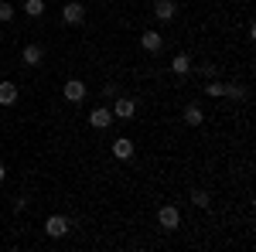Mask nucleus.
Returning a JSON list of instances; mask_svg holds the SVG:
<instances>
[{"mask_svg":"<svg viewBox=\"0 0 256 252\" xmlns=\"http://www.w3.org/2000/svg\"><path fill=\"white\" fill-rule=\"evenodd\" d=\"M134 113H137V102L130 96H116V102H113V119H134Z\"/></svg>","mask_w":256,"mask_h":252,"instance_id":"1","label":"nucleus"},{"mask_svg":"<svg viewBox=\"0 0 256 252\" xmlns=\"http://www.w3.org/2000/svg\"><path fill=\"white\" fill-rule=\"evenodd\" d=\"M68 229H72V222H68L65 215H52V218L44 222V232L52 235V239H62V235L68 232Z\"/></svg>","mask_w":256,"mask_h":252,"instance_id":"2","label":"nucleus"},{"mask_svg":"<svg viewBox=\"0 0 256 252\" xmlns=\"http://www.w3.org/2000/svg\"><path fill=\"white\" fill-rule=\"evenodd\" d=\"M62 96L68 99V102H82V99H86V82H82V78H68L65 89H62Z\"/></svg>","mask_w":256,"mask_h":252,"instance_id":"3","label":"nucleus"},{"mask_svg":"<svg viewBox=\"0 0 256 252\" xmlns=\"http://www.w3.org/2000/svg\"><path fill=\"white\" fill-rule=\"evenodd\" d=\"M116 119H113V109H102L96 106L92 113H89V126H96V130H106V126H113Z\"/></svg>","mask_w":256,"mask_h":252,"instance_id":"4","label":"nucleus"},{"mask_svg":"<svg viewBox=\"0 0 256 252\" xmlns=\"http://www.w3.org/2000/svg\"><path fill=\"white\" fill-rule=\"evenodd\" d=\"M158 222H160V229H178L181 225V212H178L174 205H164L158 212Z\"/></svg>","mask_w":256,"mask_h":252,"instance_id":"5","label":"nucleus"},{"mask_svg":"<svg viewBox=\"0 0 256 252\" xmlns=\"http://www.w3.org/2000/svg\"><path fill=\"white\" fill-rule=\"evenodd\" d=\"M62 20H65V24H82V20H86V7H82V3H65V7H62Z\"/></svg>","mask_w":256,"mask_h":252,"instance_id":"6","label":"nucleus"},{"mask_svg":"<svg viewBox=\"0 0 256 252\" xmlns=\"http://www.w3.org/2000/svg\"><path fill=\"white\" fill-rule=\"evenodd\" d=\"M20 61H24V65H31V68L41 65V61H44V48H41V44H28V48L20 51Z\"/></svg>","mask_w":256,"mask_h":252,"instance_id":"7","label":"nucleus"},{"mask_svg":"<svg viewBox=\"0 0 256 252\" xmlns=\"http://www.w3.org/2000/svg\"><path fill=\"white\" fill-rule=\"evenodd\" d=\"M160 44H164V38H160L158 31H144V34H140V48H144V51H154V55H158Z\"/></svg>","mask_w":256,"mask_h":252,"instance_id":"8","label":"nucleus"},{"mask_svg":"<svg viewBox=\"0 0 256 252\" xmlns=\"http://www.w3.org/2000/svg\"><path fill=\"white\" fill-rule=\"evenodd\" d=\"M181 119H184L188 126H202V123H205V113H202V106H198V102H192V106H184Z\"/></svg>","mask_w":256,"mask_h":252,"instance_id":"9","label":"nucleus"},{"mask_svg":"<svg viewBox=\"0 0 256 252\" xmlns=\"http://www.w3.org/2000/svg\"><path fill=\"white\" fill-rule=\"evenodd\" d=\"M113 157H120V160H130V157H134V140H126V136L113 140Z\"/></svg>","mask_w":256,"mask_h":252,"instance_id":"10","label":"nucleus"},{"mask_svg":"<svg viewBox=\"0 0 256 252\" xmlns=\"http://www.w3.org/2000/svg\"><path fill=\"white\" fill-rule=\"evenodd\" d=\"M174 0H154V17L158 20H171L174 17Z\"/></svg>","mask_w":256,"mask_h":252,"instance_id":"11","label":"nucleus"},{"mask_svg":"<svg viewBox=\"0 0 256 252\" xmlns=\"http://www.w3.org/2000/svg\"><path fill=\"white\" fill-rule=\"evenodd\" d=\"M18 102V85L14 82H0V106H14Z\"/></svg>","mask_w":256,"mask_h":252,"instance_id":"12","label":"nucleus"},{"mask_svg":"<svg viewBox=\"0 0 256 252\" xmlns=\"http://www.w3.org/2000/svg\"><path fill=\"white\" fill-rule=\"evenodd\" d=\"M171 72H174V75H188V72H192V58H188V55H174V58H171Z\"/></svg>","mask_w":256,"mask_h":252,"instance_id":"13","label":"nucleus"},{"mask_svg":"<svg viewBox=\"0 0 256 252\" xmlns=\"http://www.w3.org/2000/svg\"><path fill=\"white\" fill-rule=\"evenodd\" d=\"M24 14L28 17H41L44 14V0H24Z\"/></svg>","mask_w":256,"mask_h":252,"instance_id":"14","label":"nucleus"},{"mask_svg":"<svg viewBox=\"0 0 256 252\" xmlns=\"http://www.w3.org/2000/svg\"><path fill=\"white\" fill-rule=\"evenodd\" d=\"M222 96H229V99H246V89L232 82V85H222Z\"/></svg>","mask_w":256,"mask_h":252,"instance_id":"15","label":"nucleus"},{"mask_svg":"<svg viewBox=\"0 0 256 252\" xmlns=\"http://www.w3.org/2000/svg\"><path fill=\"white\" fill-rule=\"evenodd\" d=\"M192 205H195V208H208V205H212L208 191H192Z\"/></svg>","mask_w":256,"mask_h":252,"instance_id":"16","label":"nucleus"},{"mask_svg":"<svg viewBox=\"0 0 256 252\" xmlns=\"http://www.w3.org/2000/svg\"><path fill=\"white\" fill-rule=\"evenodd\" d=\"M205 92H208L212 99H218V96H222V82H212V78H205Z\"/></svg>","mask_w":256,"mask_h":252,"instance_id":"17","label":"nucleus"},{"mask_svg":"<svg viewBox=\"0 0 256 252\" xmlns=\"http://www.w3.org/2000/svg\"><path fill=\"white\" fill-rule=\"evenodd\" d=\"M10 17H14V7L4 0V3H0V20H10Z\"/></svg>","mask_w":256,"mask_h":252,"instance_id":"18","label":"nucleus"},{"mask_svg":"<svg viewBox=\"0 0 256 252\" xmlns=\"http://www.w3.org/2000/svg\"><path fill=\"white\" fill-rule=\"evenodd\" d=\"M198 72H202V75H205V78H212V75H216V65H202Z\"/></svg>","mask_w":256,"mask_h":252,"instance_id":"19","label":"nucleus"},{"mask_svg":"<svg viewBox=\"0 0 256 252\" xmlns=\"http://www.w3.org/2000/svg\"><path fill=\"white\" fill-rule=\"evenodd\" d=\"M4 177H7V171H4V164H0V181H4Z\"/></svg>","mask_w":256,"mask_h":252,"instance_id":"20","label":"nucleus"}]
</instances>
